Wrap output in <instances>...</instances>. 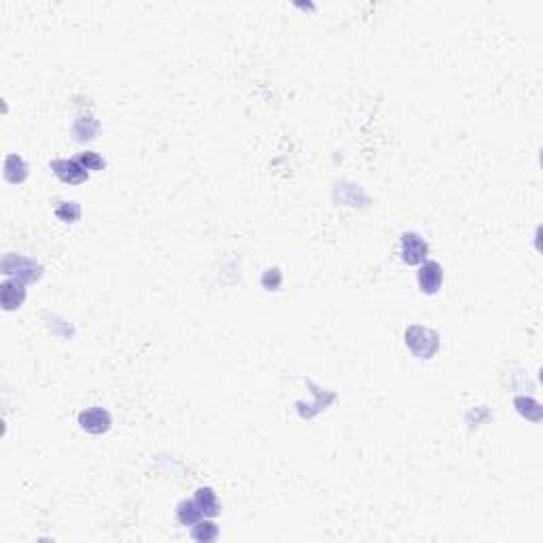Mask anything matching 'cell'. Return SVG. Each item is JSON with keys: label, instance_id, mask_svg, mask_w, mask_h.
Masks as SVG:
<instances>
[{"label": "cell", "instance_id": "obj_1", "mask_svg": "<svg viewBox=\"0 0 543 543\" xmlns=\"http://www.w3.org/2000/svg\"><path fill=\"white\" fill-rule=\"evenodd\" d=\"M406 344L418 359H431L439 350V335L429 327L412 325L406 331Z\"/></svg>", "mask_w": 543, "mask_h": 543}, {"label": "cell", "instance_id": "obj_2", "mask_svg": "<svg viewBox=\"0 0 543 543\" xmlns=\"http://www.w3.org/2000/svg\"><path fill=\"white\" fill-rule=\"evenodd\" d=\"M2 274L13 276L21 283H34V280L41 278L43 268L38 263H34L32 259L19 257V255H9L2 261Z\"/></svg>", "mask_w": 543, "mask_h": 543}, {"label": "cell", "instance_id": "obj_3", "mask_svg": "<svg viewBox=\"0 0 543 543\" xmlns=\"http://www.w3.org/2000/svg\"><path fill=\"white\" fill-rule=\"evenodd\" d=\"M429 244L414 231H408L401 236V259L408 265H421L427 261Z\"/></svg>", "mask_w": 543, "mask_h": 543}, {"label": "cell", "instance_id": "obj_4", "mask_svg": "<svg viewBox=\"0 0 543 543\" xmlns=\"http://www.w3.org/2000/svg\"><path fill=\"white\" fill-rule=\"evenodd\" d=\"M51 170L62 183L68 185H81L88 181V170L79 164V159H56L51 162Z\"/></svg>", "mask_w": 543, "mask_h": 543}, {"label": "cell", "instance_id": "obj_5", "mask_svg": "<svg viewBox=\"0 0 543 543\" xmlns=\"http://www.w3.org/2000/svg\"><path fill=\"white\" fill-rule=\"evenodd\" d=\"M110 414L105 408H90L79 414V425L83 431L92 435H102L110 429Z\"/></svg>", "mask_w": 543, "mask_h": 543}, {"label": "cell", "instance_id": "obj_6", "mask_svg": "<svg viewBox=\"0 0 543 543\" xmlns=\"http://www.w3.org/2000/svg\"><path fill=\"white\" fill-rule=\"evenodd\" d=\"M441 283H443V270L437 261H425L421 263V270H418V287L423 293L427 295H435L439 289H441Z\"/></svg>", "mask_w": 543, "mask_h": 543}, {"label": "cell", "instance_id": "obj_7", "mask_svg": "<svg viewBox=\"0 0 543 543\" xmlns=\"http://www.w3.org/2000/svg\"><path fill=\"white\" fill-rule=\"evenodd\" d=\"M26 300V289H23V283L17 280V278H9L0 285V302H2V308L6 312L11 310H17Z\"/></svg>", "mask_w": 543, "mask_h": 543}, {"label": "cell", "instance_id": "obj_8", "mask_svg": "<svg viewBox=\"0 0 543 543\" xmlns=\"http://www.w3.org/2000/svg\"><path fill=\"white\" fill-rule=\"evenodd\" d=\"M198 510L202 512L204 518H215L221 514V505L217 501V492L213 488H198L196 497H194Z\"/></svg>", "mask_w": 543, "mask_h": 543}, {"label": "cell", "instance_id": "obj_9", "mask_svg": "<svg viewBox=\"0 0 543 543\" xmlns=\"http://www.w3.org/2000/svg\"><path fill=\"white\" fill-rule=\"evenodd\" d=\"M28 176V166L19 155H9L4 159V179L9 183H21Z\"/></svg>", "mask_w": 543, "mask_h": 543}, {"label": "cell", "instance_id": "obj_10", "mask_svg": "<svg viewBox=\"0 0 543 543\" xmlns=\"http://www.w3.org/2000/svg\"><path fill=\"white\" fill-rule=\"evenodd\" d=\"M176 518H179V522H181L183 527H194V524L200 522L204 516H202V512L198 510L196 501L191 499V501H181V503H179V507H176Z\"/></svg>", "mask_w": 543, "mask_h": 543}, {"label": "cell", "instance_id": "obj_11", "mask_svg": "<svg viewBox=\"0 0 543 543\" xmlns=\"http://www.w3.org/2000/svg\"><path fill=\"white\" fill-rule=\"evenodd\" d=\"M191 537L200 543L215 542L218 537V527L215 522H211V520L204 518V520H200V522H196V524L191 527Z\"/></svg>", "mask_w": 543, "mask_h": 543}, {"label": "cell", "instance_id": "obj_12", "mask_svg": "<svg viewBox=\"0 0 543 543\" xmlns=\"http://www.w3.org/2000/svg\"><path fill=\"white\" fill-rule=\"evenodd\" d=\"M56 217L64 223H77L81 217V209L77 202H60L56 206Z\"/></svg>", "mask_w": 543, "mask_h": 543}, {"label": "cell", "instance_id": "obj_13", "mask_svg": "<svg viewBox=\"0 0 543 543\" xmlns=\"http://www.w3.org/2000/svg\"><path fill=\"white\" fill-rule=\"evenodd\" d=\"M77 159H79V164H81L85 170H102V168H105V159H102L98 153H94V151H85V153H81Z\"/></svg>", "mask_w": 543, "mask_h": 543}, {"label": "cell", "instance_id": "obj_14", "mask_svg": "<svg viewBox=\"0 0 543 543\" xmlns=\"http://www.w3.org/2000/svg\"><path fill=\"white\" fill-rule=\"evenodd\" d=\"M280 283H283V274H280L278 268L265 270V274H263V278H261V285H263L268 291H276V289L280 287Z\"/></svg>", "mask_w": 543, "mask_h": 543}]
</instances>
